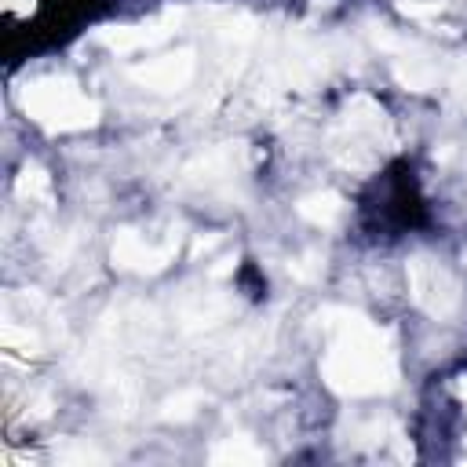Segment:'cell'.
Returning a JSON list of instances; mask_svg holds the SVG:
<instances>
[{"label":"cell","instance_id":"9a60e30c","mask_svg":"<svg viewBox=\"0 0 467 467\" xmlns=\"http://www.w3.org/2000/svg\"><path fill=\"white\" fill-rule=\"evenodd\" d=\"M463 263H467V252H463Z\"/></svg>","mask_w":467,"mask_h":467},{"label":"cell","instance_id":"8992f818","mask_svg":"<svg viewBox=\"0 0 467 467\" xmlns=\"http://www.w3.org/2000/svg\"><path fill=\"white\" fill-rule=\"evenodd\" d=\"M175 22H179V11H164V15H157V18L142 22V26H113V29H102L99 36H102L109 47H117V51H131V47L161 44V40L175 29Z\"/></svg>","mask_w":467,"mask_h":467},{"label":"cell","instance_id":"5b68a950","mask_svg":"<svg viewBox=\"0 0 467 467\" xmlns=\"http://www.w3.org/2000/svg\"><path fill=\"white\" fill-rule=\"evenodd\" d=\"M131 77L153 91H171V88H182L190 77H193V51H175V55H164V58H153L146 66H135Z\"/></svg>","mask_w":467,"mask_h":467},{"label":"cell","instance_id":"277c9868","mask_svg":"<svg viewBox=\"0 0 467 467\" xmlns=\"http://www.w3.org/2000/svg\"><path fill=\"white\" fill-rule=\"evenodd\" d=\"M175 252H179V241H168V244L153 248L135 230H124L113 241V263L124 266V270H161Z\"/></svg>","mask_w":467,"mask_h":467},{"label":"cell","instance_id":"6da1fadb","mask_svg":"<svg viewBox=\"0 0 467 467\" xmlns=\"http://www.w3.org/2000/svg\"><path fill=\"white\" fill-rule=\"evenodd\" d=\"M339 321L336 325V343L325 358V379L332 390L339 394H383L398 383V365L394 354L387 347V336L379 328H372L361 314L350 310H336Z\"/></svg>","mask_w":467,"mask_h":467},{"label":"cell","instance_id":"3957f363","mask_svg":"<svg viewBox=\"0 0 467 467\" xmlns=\"http://www.w3.org/2000/svg\"><path fill=\"white\" fill-rule=\"evenodd\" d=\"M409 288H412L416 306L427 310L431 317H445L460 303V292H456V281L449 277V270H441L438 263H431L423 255L409 263Z\"/></svg>","mask_w":467,"mask_h":467},{"label":"cell","instance_id":"5bb4252c","mask_svg":"<svg viewBox=\"0 0 467 467\" xmlns=\"http://www.w3.org/2000/svg\"><path fill=\"white\" fill-rule=\"evenodd\" d=\"M7 7H11V11H18V15H22V11H26V7H33V0H7Z\"/></svg>","mask_w":467,"mask_h":467},{"label":"cell","instance_id":"30bf717a","mask_svg":"<svg viewBox=\"0 0 467 467\" xmlns=\"http://www.w3.org/2000/svg\"><path fill=\"white\" fill-rule=\"evenodd\" d=\"M197 405H201V390L171 394V398L161 405V420H175V423H182V420H190V416L197 412Z\"/></svg>","mask_w":467,"mask_h":467},{"label":"cell","instance_id":"7a4b0ae2","mask_svg":"<svg viewBox=\"0 0 467 467\" xmlns=\"http://www.w3.org/2000/svg\"><path fill=\"white\" fill-rule=\"evenodd\" d=\"M22 106L33 120H40L51 131H80L99 120V106L77 91L69 80H36L22 91Z\"/></svg>","mask_w":467,"mask_h":467},{"label":"cell","instance_id":"7c38bea8","mask_svg":"<svg viewBox=\"0 0 467 467\" xmlns=\"http://www.w3.org/2000/svg\"><path fill=\"white\" fill-rule=\"evenodd\" d=\"M398 7H401V15H409V18H431V15H438V4H416V0H401Z\"/></svg>","mask_w":467,"mask_h":467},{"label":"cell","instance_id":"9c48e42d","mask_svg":"<svg viewBox=\"0 0 467 467\" xmlns=\"http://www.w3.org/2000/svg\"><path fill=\"white\" fill-rule=\"evenodd\" d=\"M394 77H398L405 88H412V91H431L434 80H438V69H434L427 58H398Z\"/></svg>","mask_w":467,"mask_h":467},{"label":"cell","instance_id":"52a82bcc","mask_svg":"<svg viewBox=\"0 0 467 467\" xmlns=\"http://www.w3.org/2000/svg\"><path fill=\"white\" fill-rule=\"evenodd\" d=\"M296 212H299L306 223H314V226H332V223H339V215H343V197L332 193V190H321V193L303 197V201L296 204Z\"/></svg>","mask_w":467,"mask_h":467},{"label":"cell","instance_id":"ba28073f","mask_svg":"<svg viewBox=\"0 0 467 467\" xmlns=\"http://www.w3.org/2000/svg\"><path fill=\"white\" fill-rule=\"evenodd\" d=\"M212 463H263L266 452L259 445H252V438H223L212 452H208Z\"/></svg>","mask_w":467,"mask_h":467},{"label":"cell","instance_id":"4fadbf2b","mask_svg":"<svg viewBox=\"0 0 467 467\" xmlns=\"http://www.w3.org/2000/svg\"><path fill=\"white\" fill-rule=\"evenodd\" d=\"M452 84H456V91L467 99V62H460V69H456V77H452Z\"/></svg>","mask_w":467,"mask_h":467},{"label":"cell","instance_id":"8fae6325","mask_svg":"<svg viewBox=\"0 0 467 467\" xmlns=\"http://www.w3.org/2000/svg\"><path fill=\"white\" fill-rule=\"evenodd\" d=\"M18 197H47V175L40 168H26L18 175Z\"/></svg>","mask_w":467,"mask_h":467}]
</instances>
